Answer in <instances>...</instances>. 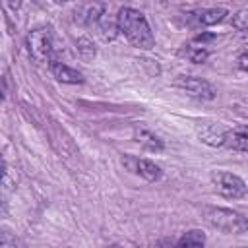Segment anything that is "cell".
Returning <instances> with one entry per match:
<instances>
[{"label": "cell", "mask_w": 248, "mask_h": 248, "mask_svg": "<svg viewBox=\"0 0 248 248\" xmlns=\"http://www.w3.org/2000/svg\"><path fill=\"white\" fill-rule=\"evenodd\" d=\"M231 25L236 31H248V8H242L236 14H232L231 16Z\"/></svg>", "instance_id": "cell-18"}, {"label": "cell", "mask_w": 248, "mask_h": 248, "mask_svg": "<svg viewBox=\"0 0 248 248\" xmlns=\"http://www.w3.org/2000/svg\"><path fill=\"white\" fill-rule=\"evenodd\" d=\"M236 62H238V68H240V70H244V72H248V50H246L244 54H240Z\"/></svg>", "instance_id": "cell-20"}, {"label": "cell", "mask_w": 248, "mask_h": 248, "mask_svg": "<svg viewBox=\"0 0 248 248\" xmlns=\"http://www.w3.org/2000/svg\"><path fill=\"white\" fill-rule=\"evenodd\" d=\"M215 39V35L213 33H200V35H196V43H202V46H205V43L207 41H213Z\"/></svg>", "instance_id": "cell-19"}, {"label": "cell", "mask_w": 248, "mask_h": 248, "mask_svg": "<svg viewBox=\"0 0 248 248\" xmlns=\"http://www.w3.org/2000/svg\"><path fill=\"white\" fill-rule=\"evenodd\" d=\"M116 23H118V31L128 39V43L132 46L141 48V50H151L155 46L153 31L141 12H138L130 6L120 8V12L116 16Z\"/></svg>", "instance_id": "cell-1"}, {"label": "cell", "mask_w": 248, "mask_h": 248, "mask_svg": "<svg viewBox=\"0 0 248 248\" xmlns=\"http://www.w3.org/2000/svg\"><path fill=\"white\" fill-rule=\"evenodd\" d=\"M48 68H50L52 76H54L58 81H62V83H72V85H76V83H83V76H81V72H78V70H74L72 66L60 62L58 58H56Z\"/></svg>", "instance_id": "cell-9"}, {"label": "cell", "mask_w": 248, "mask_h": 248, "mask_svg": "<svg viewBox=\"0 0 248 248\" xmlns=\"http://www.w3.org/2000/svg\"><path fill=\"white\" fill-rule=\"evenodd\" d=\"M27 52L37 64L50 66L56 60V48H54V31L50 25H39L27 33L25 39Z\"/></svg>", "instance_id": "cell-2"}, {"label": "cell", "mask_w": 248, "mask_h": 248, "mask_svg": "<svg viewBox=\"0 0 248 248\" xmlns=\"http://www.w3.org/2000/svg\"><path fill=\"white\" fill-rule=\"evenodd\" d=\"M105 16V4H83L76 12V21L81 25H97Z\"/></svg>", "instance_id": "cell-10"}, {"label": "cell", "mask_w": 248, "mask_h": 248, "mask_svg": "<svg viewBox=\"0 0 248 248\" xmlns=\"http://www.w3.org/2000/svg\"><path fill=\"white\" fill-rule=\"evenodd\" d=\"M176 85L180 89H184L188 95H192L196 99H202V101H211L217 95L215 87L207 79H202V78H196V76H180L176 79Z\"/></svg>", "instance_id": "cell-6"}, {"label": "cell", "mask_w": 248, "mask_h": 248, "mask_svg": "<svg viewBox=\"0 0 248 248\" xmlns=\"http://www.w3.org/2000/svg\"><path fill=\"white\" fill-rule=\"evenodd\" d=\"M196 132H198V138H200L203 143H207V145H213V147L225 145L227 130L221 128V126L215 124V122H200L198 128H196Z\"/></svg>", "instance_id": "cell-7"}, {"label": "cell", "mask_w": 248, "mask_h": 248, "mask_svg": "<svg viewBox=\"0 0 248 248\" xmlns=\"http://www.w3.org/2000/svg\"><path fill=\"white\" fill-rule=\"evenodd\" d=\"M174 248H205V234L200 229L186 231L176 242Z\"/></svg>", "instance_id": "cell-13"}, {"label": "cell", "mask_w": 248, "mask_h": 248, "mask_svg": "<svg viewBox=\"0 0 248 248\" xmlns=\"http://www.w3.org/2000/svg\"><path fill=\"white\" fill-rule=\"evenodd\" d=\"M95 27H97V33L101 35V39H103V41H112V39H116V35L120 33V31H118L116 17H114V19H110L108 16H103V17H101V21H99Z\"/></svg>", "instance_id": "cell-15"}, {"label": "cell", "mask_w": 248, "mask_h": 248, "mask_svg": "<svg viewBox=\"0 0 248 248\" xmlns=\"http://www.w3.org/2000/svg\"><path fill=\"white\" fill-rule=\"evenodd\" d=\"M203 219L209 227L227 234H242L248 231V217L229 207H203Z\"/></svg>", "instance_id": "cell-3"}, {"label": "cell", "mask_w": 248, "mask_h": 248, "mask_svg": "<svg viewBox=\"0 0 248 248\" xmlns=\"http://www.w3.org/2000/svg\"><path fill=\"white\" fill-rule=\"evenodd\" d=\"M227 16H229V12H227L225 8H203V10H198L196 14H190L192 23L198 25V27H200V25L209 27V25L221 23Z\"/></svg>", "instance_id": "cell-8"}, {"label": "cell", "mask_w": 248, "mask_h": 248, "mask_svg": "<svg viewBox=\"0 0 248 248\" xmlns=\"http://www.w3.org/2000/svg\"><path fill=\"white\" fill-rule=\"evenodd\" d=\"M76 50H78V54H79L83 60H93L95 54H97V48H95L93 41H91L89 37H85V35L76 39Z\"/></svg>", "instance_id": "cell-16"}, {"label": "cell", "mask_w": 248, "mask_h": 248, "mask_svg": "<svg viewBox=\"0 0 248 248\" xmlns=\"http://www.w3.org/2000/svg\"><path fill=\"white\" fill-rule=\"evenodd\" d=\"M225 145H227L229 149L248 153V126H238V128L227 130Z\"/></svg>", "instance_id": "cell-11"}, {"label": "cell", "mask_w": 248, "mask_h": 248, "mask_svg": "<svg viewBox=\"0 0 248 248\" xmlns=\"http://www.w3.org/2000/svg\"><path fill=\"white\" fill-rule=\"evenodd\" d=\"M211 182H213L215 192L227 200H240L248 194L246 182L238 174H232L227 170H215L211 174Z\"/></svg>", "instance_id": "cell-4"}, {"label": "cell", "mask_w": 248, "mask_h": 248, "mask_svg": "<svg viewBox=\"0 0 248 248\" xmlns=\"http://www.w3.org/2000/svg\"><path fill=\"white\" fill-rule=\"evenodd\" d=\"M122 165H124L128 170L140 174L141 178H145V180H149V182H157V180H161V176H163L161 167L155 165L151 159H145V157L124 155V157H122Z\"/></svg>", "instance_id": "cell-5"}, {"label": "cell", "mask_w": 248, "mask_h": 248, "mask_svg": "<svg viewBox=\"0 0 248 248\" xmlns=\"http://www.w3.org/2000/svg\"><path fill=\"white\" fill-rule=\"evenodd\" d=\"M0 246L2 248H27V244L19 236H16L10 229H2V244Z\"/></svg>", "instance_id": "cell-17"}, {"label": "cell", "mask_w": 248, "mask_h": 248, "mask_svg": "<svg viewBox=\"0 0 248 248\" xmlns=\"http://www.w3.org/2000/svg\"><path fill=\"white\" fill-rule=\"evenodd\" d=\"M180 56H184L186 60H190L194 64H202L209 58V50L202 45H184L180 48Z\"/></svg>", "instance_id": "cell-14"}, {"label": "cell", "mask_w": 248, "mask_h": 248, "mask_svg": "<svg viewBox=\"0 0 248 248\" xmlns=\"http://www.w3.org/2000/svg\"><path fill=\"white\" fill-rule=\"evenodd\" d=\"M107 248H126V246H122V244H110V246H107Z\"/></svg>", "instance_id": "cell-21"}, {"label": "cell", "mask_w": 248, "mask_h": 248, "mask_svg": "<svg viewBox=\"0 0 248 248\" xmlns=\"http://www.w3.org/2000/svg\"><path fill=\"white\" fill-rule=\"evenodd\" d=\"M134 140L143 147V149H147V151H155V153H159V151H163V140H159V136H155L153 132H149V130H145V128H136V132H134Z\"/></svg>", "instance_id": "cell-12"}]
</instances>
